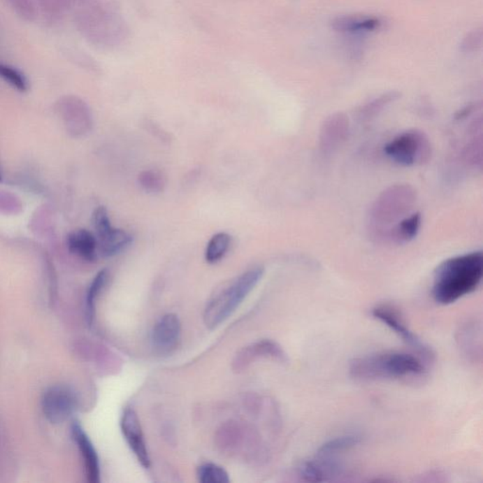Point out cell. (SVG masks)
<instances>
[{
    "mask_svg": "<svg viewBox=\"0 0 483 483\" xmlns=\"http://www.w3.org/2000/svg\"><path fill=\"white\" fill-rule=\"evenodd\" d=\"M483 277L482 250L447 259L436 267L431 295L440 305L455 303L479 288Z\"/></svg>",
    "mask_w": 483,
    "mask_h": 483,
    "instance_id": "cell-1",
    "label": "cell"
},
{
    "mask_svg": "<svg viewBox=\"0 0 483 483\" xmlns=\"http://www.w3.org/2000/svg\"><path fill=\"white\" fill-rule=\"evenodd\" d=\"M420 356L404 352H380L354 358L349 363V376L360 382L396 380L423 376L427 366Z\"/></svg>",
    "mask_w": 483,
    "mask_h": 483,
    "instance_id": "cell-2",
    "label": "cell"
},
{
    "mask_svg": "<svg viewBox=\"0 0 483 483\" xmlns=\"http://www.w3.org/2000/svg\"><path fill=\"white\" fill-rule=\"evenodd\" d=\"M263 267L247 270L210 299L204 312L208 328L215 329L228 319L264 276Z\"/></svg>",
    "mask_w": 483,
    "mask_h": 483,
    "instance_id": "cell-3",
    "label": "cell"
},
{
    "mask_svg": "<svg viewBox=\"0 0 483 483\" xmlns=\"http://www.w3.org/2000/svg\"><path fill=\"white\" fill-rule=\"evenodd\" d=\"M414 192L409 186H395L384 192L372 209L370 224L376 231L389 236L390 231L405 217L411 214L414 202Z\"/></svg>",
    "mask_w": 483,
    "mask_h": 483,
    "instance_id": "cell-4",
    "label": "cell"
},
{
    "mask_svg": "<svg viewBox=\"0 0 483 483\" xmlns=\"http://www.w3.org/2000/svg\"><path fill=\"white\" fill-rule=\"evenodd\" d=\"M386 157L398 166L410 167L428 160L431 144L422 131L411 129L398 134L383 148Z\"/></svg>",
    "mask_w": 483,
    "mask_h": 483,
    "instance_id": "cell-5",
    "label": "cell"
},
{
    "mask_svg": "<svg viewBox=\"0 0 483 483\" xmlns=\"http://www.w3.org/2000/svg\"><path fill=\"white\" fill-rule=\"evenodd\" d=\"M371 315L375 319L379 320L380 322L384 324L391 331H393L399 338L402 339V341L406 343L410 347L417 352L424 360L427 361L433 360V349L428 345H426L417 334L410 330L401 312L392 305H377L372 309Z\"/></svg>",
    "mask_w": 483,
    "mask_h": 483,
    "instance_id": "cell-6",
    "label": "cell"
},
{
    "mask_svg": "<svg viewBox=\"0 0 483 483\" xmlns=\"http://www.w3.org/2000/svg\"><path fill=\"white\" fill-rule=\"evenodd\" d=\"M93 226L98 240L99 253L105 258L120 254L134 241L128 231L113 228L105 207L94 210Z\"/></svg>",
    "mask_w": 483,
    "mask_h": 483,
    "instance_id": "cell-7",
    "label": "cell"
},
{
    "mask_svg": "<svg viewBox=\"0 0 483 483\" xmlns=\"http://www.w3.org/2000/svg\"><path fill=\"white\" fill-rule=\"evenodd\" d=\"M182 338V323L174 314L164 315L154 326L151 344L159 355L171 354Z\"/></svg>",
    "mask_w": 483,
    "mask_h": 483,
    "instance_id": "cell-8",
    "label": "cell"
},
{
    "mask_svg": "<svg viewBox=\"0 0 483 483\" xmlns=\"http://www.w3.org/2000/svg\"><path fill=\"white\" fill-rule=\"evenodd\" d=\"M74 394L64 386L51 387L43 398V411L52 424L64 422L75 409Z\"/></svg>",
    "mask_w": 483,
    "mask_h": 483,
    "instance_id": "cell-9",
    "label": "cell"
},
{
    "mask_svg": "<svg viewBox=\"0 0 483 483\" xmlns=\"http://www.w3.org/2000/svg\"><path fill=\"white\" fill-rule=\"evenodd\" d=\"M121 431L128 442L129 449L144 468H150V458L145 444L144 433L138 415L134 410L126 409L121 417Z\"/></svg>",
    "mask_w": 483,
    "mask_h": 483,
    "instance_id": "cell-10",
    "label": "cell"
},
{
    "mask_svg": "<svg viewBox=\"0 0 483 483\" xmlns=\"http://www.w3.org/2000/svg\"><path fill=\"white\" fill-rule=\"evenodd\" d=\"M71 433L85 461L88 482L99 483L101 482V466H99V456L96 449L78 421L73 422Z\"/></svg>",
    "mask_w": 483,
    "mask_h": 483,
    "instance_id": "cell-11",
    "label": "cell"
},
{
    "mask_svg": "<svg viewBox=\"0 0 483 483\" xmlns=\"http://www.w3.org/2000/svg\"><path fill=\"white\" fill-rule=\"evenodd\" d=\"M382 25V19L370 15H341L331 21L334 31L347 35H363L377 31Z\"/></svg>",
    "mask_w": 483,
    "mask_h": 483,
    "instance_id": "cell-12",
    "label": "cell"
},
{
    "mask_svg": "<svg viewBox=\"0 0 483 483\" xmlns=\"http://www.w3.org/2000/svg\"><path fill=\"white\" fill-rule=\"evenodd\" d=\"M67 247L72 254L88 261H94L98 257V240L87 229H77L67 238Z\"/></svg>",
    "mask_w": 483,
    "mask_h": 483,
    "instance_id": "cell-13",
    "label": "cell"
},
{
    "mask_svg": "<svg viewBox=\"0 0 483 483\" xmlns=\"http://www.w3.org/2000/svg\"><path fill=\"white\" fill-rule=\"evenodd\" d=\"M256 358H271L280 361H287L284 350L277 343L271 340H263L243 350L237 356L236 363L240 367L242 364L243 366L247 364V361L254 360Z\"/></svg>",
    "mask_w": 483,
    "mask_h": 483,
    "instance_id": "cell-14",
    "label": "cell"
},
{
    "mask_svg": "<svg viewBox=\"0 0 483 483\" xmlns=\"http://www.w3.org/2000/svg\"><path fill=\"white\" fill-rule=\"evenodd\" d=\"M349 132V120L343 113H336L326 120L321 131V143L324 150L334 148L344 141Z\"/></svg>",
    "mask_w": 483,
    "mask_h": 483,
    "instance_id": "cell-15",
    "label": "cell"
},
{
    "mask_svg": "<svg viewBox=\"0 0 483 483\" xmlns=\"http://www.w3.org/2000/svg\"><path fill=\"white\" fill-rule=\"evenodd\" d=\"M482 330L480 324L466 322L461 326L458 333V343L466 356L477 360L482 357Z\"/></svg>",
    "mask_w": 483,
    "mask_h": 483,
    "instance_id": "cell-16",
    "label": "cell"
},
{
    "mask_svg": "<svg viewBox=\"0 0 483 483\" xmlns=\"http://www.w3.org/2000/svg\"><path fill=\"white\" fill-rule=\"evenodd\" d=\"M421 224H422V217L420 212H411L394 226L388 238L401 245L411 242L419 233Z\"/></svg>",
    "mask_w": 483,
    "mask_h": 483,
    "instance_id": "cell-17",
    "label": "cell"
},
{
    "mask_svg": "<svg viewBox=\"0 0 483 483\" xmlns=\"http://www.w3.org/2000/svg\"><path fill=\"white\" fill-rule=\"evenodd\" d=\"M361 440V436L358 434H345V435L336 437L324 442L322 446L317 449V454L339 457L342 453L357 447Z\"/></svg>",
    "mask_w": 483,
    "mask_h": 483,
    "instance_id": "cell-18",
    "label": "cell"
},
{
    "mask_svg": "<svg viewBox=\"0 0 483 483\" xmlns=\"http://www.w3.org/2000/svg\"><path fill=\"white\" fill-rule=\"evenodd\" d=\"M109 279V272L103 269L99 271L96 276L94 277L93 282L88 289L87 296H86V318H87L89 325L93 324L94 318V311H96V301L99 296V294L103 290L105 285Z\"/></svg>",
    "mask_w": 483,
    "mask_h": 483,
    "instance_id": "cell-19",
    "label": "cell"
},
{
    "mask_svg": "<svg viewBox=\"0 0 483 483\" xmlns=\"http://www.w3.org/2000/svg\"><path fill=\"white\" fill-rule=\"evenodd\" d=\"M231 237L226 233H218L215 234L208 243L206 250H205V259L207 263L217 264L222 260L229 247H231Z\"/></svg>",
    "mask_w": 483,
    "mask_h": 483,
    "instance_id": "cell-20",
    "label": "cell"
},
{
    "mask_svg": "<svg viewBox=\"0 0 483 483\" xmlns=\"http://www.w3.org/2000/svg\"><path fill=\"white\" fill-rule=\"evenodd\" d=\"M138 182L148 194H160L166 188L167 180L164 173L156 169H147L140 173Z\"/></svg>",
    "mask_w": 483,
    "mask_h": 483,
    "instance_id": "cell-21",
    "label": "cell"
},
{
    "mask_svg": "<svg viewBox=\"0 0 483 483\" xmlns=\"http://www.w3.org/2000/svg\"><path fill=\"white\" fill-rule=\"evenodd\" d=\"M399 98H401V94L398 92L392 91L382 94V96H377V99L367 103L361 110V117L363 118H372V117H375L377 113L382 112L387 105L398 101Z\"/></svg>",
    "mask_w": 483,
    "mask_h": 483,
    "instance_id": "cell-22",
    "label": "cell"
},
{
    "mask_svg": "<svg viewBox=\"0 0 483 483\" xmlns=\"http://www.w3.org/2000/svg\"><path fill=\"white\" fill-rule=\"evenodd\" d=\"M199 482L202 483H229L228 472L215 463H205L198 470Z\"/></svg>",
    "mask_w": 483,
    "mask_h": 483,
    "instance_id": "cell-23",
    "label": "cell"
},
{
    "mask_svg": "<svg viewBox=\"0 0 483 483\" xmlns=\"http://www.w3.org/2000/svg\"><path fill=\"white\" fill-rule=\"evenodd\" d=\"M0 78L9 83L10 85H12L16 90L20 92L28 90L29 82L25 75L15 69V67L0 64Z\"/></svg>",
    "mask_w": 483,
    "mask_h": 483,
    "instance_id": "cell-24",
    "label": "cell"
},
{
    "mask_svg": "<svg viewBox=\"0 0 483 483\" xmlns=\"http://www.w3.org/2000/svg\"><path fill=\"white\" fill-rule=\"evenodd\" d=\"M482 45L483 29L479 27L463 37L460 44V51L466 54L477 52L482 48Z\"/></svg>",
    "mask_w": 483,
    "mask_h": 483,
    "instance_id": "cell-25",
    "label": "cell"
},
{
    "mask_svg": "<svg viewBox=\"0 0 483 483\" xmlns=\"http://www.w3.org/2000/svg\"><path fill=\"white\" fill-rule=\"evenodd\" d=\"M2 180V176H1V173H0V182Z\"/></svg>",
    "mask_w": 483,
    "mask_h": 483,
    "instance_id": "cell-26",
    "label": "cell"
}]
</instances>
